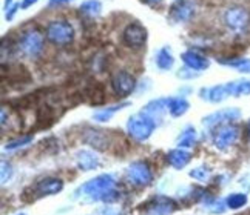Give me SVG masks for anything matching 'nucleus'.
<instances>
[{"label":"nucleus","mask_w":250,"mask_h":215,"mask_svg":"<svg viewBox=\"0 0 250 215\" xmlns=\"http://www.w3.org/2000/svg\"><path fill=\"white\" fill-rule=\"evenodd\" d=\"M195 143V129L186 131V134L182 135V139L179 142V146H191Z\"/></svg>","instance_id":"obj_22"},{"label":"nucleus","mask_w":250,"mask_h":215,"mask_svg":"<svg viewBox=\"0 0 250 215\" xmlns=\"http://www.w3.org/2000/svg\"><path fill=\"white\" fill-rule=\"evenodd\" d=\"M146 2L151 6H159L162 3V0H146Z\"/></svg>","instance_id":"obj_27"},{"label":"nucleus","mask_w":250,"mask_h":215,"mask_svg":"<svg viewBox=\"0 0 250 215\" xmlns=\"http://www.w3.org/2000/svg\"><path fill=\"white\" fill-rule=\"evenodd\" d=\"M37 2H39V0H22V3H21V8L26 9V8H30V6L36 5Z\"/></svg>","instance_id":"obj_26"},{"label":"nucleus","mask_w":250,"mask_h":215,"mask_svg":"<svg viewBox=\"0 0 250 215\" xmlns=\"http://www.w3.org/2000/svg\"><path fill=\"white\" fill-rule=\"evenodd\" d=\"M236 139H238V128L236 126H224V128H221L219 132L216 134L215 143H216L218 148L224 149V148H227V146L232 144Z\"/></svg>","instance_id":"obj_9"},{"label":"nucleus","mask_w":250,"mask_h":215,"mask_svg":"<svg viewBox=\"0 0 250 215\" xmlns=\"http://www.w3.org/2000/svg\"><path fill=\"white\" fill-rule=\"evenodd\" d=\"M168 102H170V100L161 99V100H155V102L148 103V105L146 106V114H147V115H151V117H156V115L164 114V112L168 109Z\"/></svg>","instance_id":"obj_16"},{"label":"nucleus","mask_w":250,"mask_h":215,"mask_svg":"<svg viewBox=\"0 0 250 215\" xmlns=\"http://www.w3.org/2000/svg\"><path fill=\"white\" fill-rule=\"evenodd\" d=\"M247 203V197L244 194H232L230 197L227 198V206L232 208V209H239L243 208L244 204Z\"/></svg>","instance_id":"obj_21"},{"label":"nucleus","mask_w":250,"mask_h":215,"mask_svg":"<svg viewBox=\"0 0 250 215\" xmlns=\"http://www.w3.org/2000/svg\"><path fill=\"white\" fill-rule=\"evenodd\" d=\"M21 8V5H17V3H14V5H11L8 9H6V20H11V18L16 16V13H17V9Z\"/></svg>","instance_id":"obj_24"},{"label":"nucleus","mask_w":250,"mask_h":215,"mask_svg":"<svg viewBox=\"0 0 250 215\" xmlns=\"http://www.w3.org/2000/svg\"><path fill=\"white\" fill-rule=\"evenodd\" d=\"M81 13L88 17H98L102 13V3L99 0H85L81 5Z\"/></svg>","instance_id":"obj_13"},{"label":"nucleus","mask_w":250,"mask_h":215,"mask_svg":"<svg viewBox=\"0 0 250 215\" xmlns=\"http://www.w3.org/2000/svg\"><path fill=\"white\" fill-rule=\"evenodd\" d=\"M168 160L170 164H173L175 168H182V166H186L188 163V154L182 151H173L168 155Z\"/></svg>","instance_id":"obj_19"},{"label":"nucleus","mask_w":250,"mask_h":215,"mask_svg":"<svg viewBox=\"0 0 250 215\" xmlns=\"http://www.w3.org/2000/svg\"><path fill=\"white\" fill-rule=\"evenodd\" d=\"M62 189V181L61 180H56V179H46L42 180L39 184H37V191L41 194H54L57 191Z\"/></svg>","instance_id":"obj_15"},{"label":"nucleus","mask_w":250,"mask_h":215,"mask_svg":"<svg viewBox=\"0 0 250 215\" xmlns=\"http://www.w3.org/2000/svg\"><path fill=\"white\" fill-rule=\"evenodd\" d=\"M181 58H182V62L186 63L187 68H190V70H193V71H204L208 68L210 62H208V58L204 57V55H201L199 53L196 51H186V53H182L181 54Z\"/></svg>","instance_id":"obj_8"},{"label":"nucleus","mask_w":250,"mask_h":215,"mask_svg":"<svg viewBox=\"0 0 250 215\" xmlns=\"http://www.w3.org/2000/svg\"><path fill=\"white\" fill-rule=\"evenodd\" d=\"M45 46V40L43 36L39 31H28L22 36L21 43H19V48H22V51L28 55V57H37Z\"/></svg>","instance_id":"obj_3"},{"label":"nucleus","mask_w":250,"mask_h":215,"mask_svg":"<svg viewBox=\"0 0 250 215\" xmlns=\"http://www.w3.org/2000/svg\"><path fill=\"white\" fill-rule=\"evenodd\" d=\"M239 115H241V112L235 109V108H227V109H223L219 112L208 115L207 119H204V125H216V123H223V122L236 120Z\"/></svg>","instance_id":"obj_10"},{"label":"nucleus","mask_w":250,"mask_h":215,"mask_svg":"<svg viewBox=\"0 0 250 215\" xmlns=\"http://www.w3.org/2000/svg\"><path fill=\"white\" fill-rule=\"evenodd\" d=\"M11 3H13V0H5V8L8 9L9 6H11Z\"/></svg>","instance_id":"obj_28"},{"label":"nucleus","mask_w":250,"mask_h":215,"mask_svg":"<svg viewBox=\"0 0 250 215\" xmlns=\"http://www.w3.org/2000/svg\"><path fill=\"white\" fill-rule=\"evenodd\" d=\"M195 16V5L190 0H176L170 8V18L176 23L188 22Z\"/></svg>","instance_id":"obj_6"},{"label":"nucleus","mask_w":250,"mask_h":215,"mask_svg":"<svg viewBox=\"0 0 250 215\" xmlns=\"http://www.w3.org/2000/svg\"><path fill=\"white\" fill-rule=\"evenodd\" d=\"M229 92L230 95H249L250 94V80H238V82H232L227 83Z\"/></svg>","instance_id":"obj_14"},{"label":"nucleus","mask_w":250,"mask_h":215,"mask_svg":"<svg viewBox=\"0 0 250 215\" xmlns=\"http://www.w3.org/2000/svg\"><path fill=\"white\" fill-rule=\"evenodd\" d=\"M224 22L232 31H244L250 23V14L243 6L229 8L224 13Z\"/></svg>","instance_id":"obj_2"},{"label":"nucleus","mask_w":250,"mask_h":215,"mask_svg":"<svg viewBox=\"0 0 250 215\" xmlns=\"http://www.w3.org/2000/svg\"><path fill=\"white\" fill-rule=\"evenodd\" d=\"M122 40L130 48H141V46H144V43H146V40H147V29L144 28L141 23H136V22L130 23L127 28L124 29Z\"/></svg>","instance_id":"obj_5"},{"label":"nucleus","mask_w":250,"mask_h":215,"mask_svg":"<svg viewBox=\"0 0 250 215\" xmlns=\"http://www.w3.org/2000/svg\"><path fill=\"white\" fill-rule=\"evenodd\" d=\"M111 86L118 95L127 97L134 90V86H136V80H134V77L130 72L118 71L111 79Z\"/></svg>","instance_id":"obj_7"},{"label":"nucleus","mask_w":250,"mask_h":215,"mask_svg":"<svg viewBox=\"0 0 250 215\" xmlns=\"http://www.w3.org/2000/svg\"><path fill=\"white\" fill-rule=\"evenodd\" d=\"M178 77H181V79H193V77H196V72H193V70H190V68H186V70H179Z\"/></svg>","instance_id":"obj_23"},{"label":"nucleus","mask_w":250,"mask_h":215,"mask_svg":"<svg viewBox=\"0 0 250 215\" xmlns=\"http://www.w3.org/2000/svg\"><path fill=\"white\" fill-rule=\"evenodd\" d=\"M70 2H73V0H50V2H48V5H50V6L53 8V6H62V5H66V3H70Z\"/></svg>","instance_id":"obj_25"},{"label":"nucleus","mask_w":250,"mask_h":215,"mask_svg":"<svg viewBox=\"0 0 250 215\" xmlns=\"http://www.w3.org/2000/svg\"><path fill=\"white\" fill-rule=\"evenodd\" d=\"M45 36L53 45L66 46L74 40V28L66 20H53L46 25Z\"/></svg>","instance_id":"obj_1"},{"label":"nucleus","mask_w":250,"mask_h":215,"mask_svg":"<svg viewBox=\"0 0 250 215\" xmlns=\"http://www.w3.org/2000/svg\"><path fill=\"white\" fill-rule=\"evenodd\" d=\"M78 157H79V166L85 171H90L96 166V159L88 152H79Z\"/></svg>","instance_id":"obj_20"},{"label":"nucleus","mask_w":250,"mask_h":215,"mask_svg":"<svg viewBox=\"0 0 250 215\" xmlns=\"http://www.w3.org/2000/svg\"><path fill=\"white\" fill-rule=\"evenodd\" d=\"M128 132L130 135H133L134 139L138 140H146L150 137V134L153 132V128H155V123L151 122V119L148 117H142V115H134L128 120Z\"/></svg>","instance_id":"obj_4"},{"label":"nucleus","mask_w":250,"mask_h":215,"mask_svg":"<svg viewBox=\"0 0 250 215\" xmlns=\"http://www.w3.org/2000/svg\"><path fill=\"white\" fill-rule=\"evenodd\" d=\"M130 177L134 180V183L139 184H147L151 179V174L148 171V168L142 163H134L133 166H130Z\"/></svg>","instance_id":"obj_11"},{"label":"nucleus","mask_w":250,"mask_h":215,"mask_svg":"<svg viewBox=\"0 0 250 215\" xmlns=\"http://www.w3.org/2000/svg\"><path fill=\"white\" fill-rule=\"evenodd\" d=\"M155 62H156V66L159 68L161 71H167L170 70V68L173 66V63H175V57H173L171 51L168 46H164L161 48V50L156 53L155 55Z\"/></svg>","instance_id":"obj_12"},{"label":"nucleus","mask_w":250,"mask_h":215,"mask_svg":"<svg viewBox=\"0 0 250 215\" xmlns=\"http://www.w3.org/2000/svg\"><path fill=\"white\" fill-rule=\"evenodd\" d=\"M168 109H170L171 115L179 117V115H182L188 109V103H187V100L181 99V97H178V99H170Z\"/></svg>","instance_id":"obj_17"},{"label":"nucleus","mask_w":250,"mask_h":215,"mask_svg":"<svg viewBox=\"0 0 250 215\" xmlns=\"http://www.w3.org/2000/svg\"><path fill=\"white\" fill-rule=\"evenodd\" d=\"M249 135H250V123H249Z\"/></svg>","instance_id":"obj_29"},{"label":"nucleus","mask_w":250,"mask_h":215,"mask_svg":"<svg viewBox=\"0 0 250 215\" xmlns=\"http://www.w3.org/2000/svg\"><path fill=\"white\" fill-rule=\"evenodd\" d=\"M219 62L227 66L236 68L239 72L250 74V58H235V60H224V58H219Z\"/></svg>","instance_id":"obj_18"}]
</instances>
